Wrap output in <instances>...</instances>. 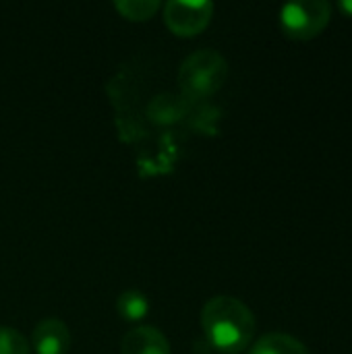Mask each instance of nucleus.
I'll return each instance as SVG.
<instances>
[{
    "instance_id": "f257e3e1",
    "label": "nucleus",
    "mask_w": 352,
    "mask_h": 354,
    "mask_svg": "<svg viewBox=\"0 0 352 354\" xmlns=\"http://www.w3.org/2000/svg\"><path fill=\"white\" fill-rule=\"evenodd\" d=\"M201 328L212 348L239 354L249 348L255 336V317L243 301L220 295L203 305Z\"/></svg>"
},
{
    "instance_id": "f03ea898",
    "label": "nucleus",
    "mask_w": 352,
    "mask_h": 354,
    "mask_svg": "<svg viewBox=\"0 0 352 354\" xmlns=\"http://www.w3.org/2000/svg\"><path fill=\"white\" fill-rule=\"evenodd\" d=\"M228 77V60L216 50H197L189 54L178 68V85L189 97H207L216 93Z\"/></svg>"
},
{
    "instance_id": "7ed1b4c3",
    "label": "nucleus",
    "mask_w": 352,
    "mask_h": 354,
    "mask_svg": "<svg viewBox=\"0 0 352 354\" xmlns=\"http://www.w3.org/2000/svg\"><path fill=\"white\" fill-rule=\"evenodd\" d=\"M332 19V4L324 0H295L282 6L280 25L293 39L317 37Z\"/></svg>"
},
{
    "instance_id": "20e7f679",
    "label": "nucleus",
    "mask_w": 352,
    "mask_h": 354,
    "mask_svg": "<svg viewBox=\"0 0 352 354\" xmlns=\"http://www.w3.org/2000/svg\"><path fill=\"white\" fill-rule=\"evenodd\" d=\"M214 15L210 0H170L164 4V21L176 35H197L207 27Z\"/></svg>"
},
{
    "instance_id": "39448f33",
    "label": "nucleus",
    "mask_w": 352,
    "mask_h": 354,
    "mask_svg": "<svg viewBox=\"0 0 352 354\" xmlns=\"http://www.w3.org/2000/svg\"><path fill=\"white\" fill-rule=\"evenodd\" d=\"M31 344L37 354H66L71 348V332L64 322L48 317L33 328Z\"/></svg>"
},
{
    "instance_id": "423d86ee",
    "label": "nucleus",
    "mask_w": 352,
    "mask_h": 354,
    "mask_svg": "<svg viewBox=\"0 0 352 354\" xmlns=\"http://www.w3.org/2000/svg\"><path fill=\"white\" fill-rule=\"evenodd\" d=\"M120 354H172L168 338L151 326H141L122 336Z\"/></svg>"
},
{
    "instance_id": "0eeeda50",
    "label": "nucleus",
    "mask_w": 352,
    "mask_h": 354,
    "mask_svg": "<svg viewBox=\"0 0 352 354\" xmlns=\"http://www.w3.org/2000/svg\"><path fill=\"white\" fill-rule=\"evenodd\" d=\"M249 354H311L309 348L297 340L290 334H282V332H272L261 336L253 346Z\"/></svg>"
},
{
    "instance_id": "6e6552de",
    "label": "nucleus",
    "mask_w": 352,
    "mask_h": 354,
    "mask_svg": "<svg viewBox=\"0 0 352 354\" xmlns=\"http://www.w3.org/2000/svg\"><path fill=\"white\" fill-rule=\"evenodd\" d=\"M116 311L127 322H141L149 311V301L139 290H124L116 299Z\"/></svg>"
},
{
    "instance_id": "1a4fd4ad",
    "label": "nucleus",
    "mask_w": 352,
    "mask_h": 354,
    "mask_svg": "<svg viewBox=\"0 0 352 354\" xmlns=\"http://www.w3.org/2000/svg\"><path fill=\"white\" fill-rule=\"evenodd\" d=\"M162 4L158 0H116L114 2V8L124 15L127 19H133V21H145L149 19L151 15L158 12Z\"/></svg>"
},
{
    "instance_id": "9d476101",
    "label": "nucleus",
    "mask_w": 352,
    "mask_h": 354,
    "mask_svg": "<svg viewBox=\"0 0 352 354\" xmlns=\"http://www.w3.org/2000/svg\"><path fill=\"white\" fill-rule=\"evenodd\" d=\"M0 354H31V346L21 332L0 326Z\"/></svg>"
},
{
    "instance_id": "9b49d317",
    "label": "nucleus",
    "mask_w": 352,
    "mask_h": 354,
    "mask_svg": "<svg viewBox=\"0 0 352 354\" xmlns=\"http://www.w3.org/2000/svg\"><path fill=\"white\" fill-rule=\"evenodd\" d=\"M338 6H340V10H342V12H346L349 17H352V0H342Z\"/></svg>"
}]
</instances>
